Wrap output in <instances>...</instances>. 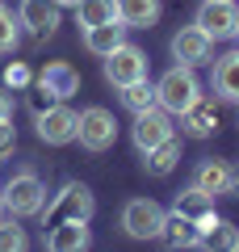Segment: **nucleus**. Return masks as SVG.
Masks as SVG:
<instances>
[{"label":"nucleus","mask_w":239,"mask_h":252,"mask_svg":"<svg viewBox=\"0 0 239 252\" xmlns=\"http://www.w3.org/2000/svg\"><path fill=\"white\" fill-rule=\"evenodd\" d=\"M210 55H214V38L206 34L197 21L185 26L177 38H172V59L185 63V67H202V63H210Z\"/></svg>","instance_id":"10"},{"label":"nucleus","mask_w":239,"mask_h":252,"mask_svg":"<svg viewBox=\"0 0 239 252\" xmlns=\"http://www.w3.org/2000/svg\"><path fill=\"white\" fill-rule=\"evenodd\" d=\"M114 4H118V21L126 30H151L164 13L159 0H114Z\"/></svg>","instance_id":"17"},{"label":"nucleus","mask_w":239,"mask_h":252,"mask_svg":"<svg viewBox=\"0 0 239 252\" xmlns=\"http://www.w3.org/2000/svg\"><path fill=\"white\" fill-rule=\"evenodd\" d=\"M180 118V135H189V139H210L214 130H218V114H214V105L206 97H197L193 105L185 109V114H177Z\"/></svg>","instance_id":"14"},{"label":"nucleus","mask_w":239,"mask_h":252,"mask_svg":"<svg viewBox=\"0 0 239 252\" xmlns=\"http://www.w3.org/2000/svg\"><path fill=\"white\" fill-rule=\"evenodd\" d=\"M114 17H118V4H114V0H80V4H76V21L84 30L101 26V21H114Z\"/></svg>","instance_id":"21"},{"label":"nucleus","mask_w":239,"mask_h":252,"mask_svg":"<svg viewBox=\"0 0 239 252\" xmlns=\"http://www.w3.org/2000/svg\"><path fill=\"white\" fill-rule=\"evenodd\" d=\"M4 210L9 215H17V219H30V215H42V206H46V185H42V177L38 172H30V168H21V172H13L9 181H4Z\"/></svg>","instance_id":"2"},{"label":"nucleus","mask_w":239,"mask_h":252,"mask_svg":"<svg viewBox=\"0 0 239 252\" xmlns=\"http://www.w3.org/2000/svg\"><path fill=\"white\" fill-rule=\"evenodd\" d=\"M227 172H231V164L227 160H202L197 164V172H193V185L202 189V193H210V198H222L227 193Z\"/></svg>","instance_id":"20"},{"label":"nucleus","mask_w":239,"mask_h":252,"mask_svg":"<svg viewBox=\"0 0 239 252\" xmlns=\"http://www.w3.org/2000/svg\"><path fill=\"white\" fill-rule=\"evenodd\" d=\"M92 244L89 219H63V223L46 227V248L51 252H84Z\"/></svg>","instance_id":"13"},{"label":"nucleus","mask_w":239,"mask_h":252,"mask_svg":"<svg viewBox=\"0 0 239 252\" xmlns=\"http://www.w3.org/2000/svg\"><path fill=\"white\" fill-rule=\"evenodd\" d=\"M0 215H4V193H0Z\"/></svg>","instance_id":"32"},{"label":"nucleus","mask_w":239,"mask_h":252,"mask_svg":"<svg viewBox=\"0 0 239 252\" xmlns=\"http://www.w3.org/2000/svg\"><path fill=\"white\" fill-rule=\"evenodd\" d=\"M197 97H202V80H197V72H193V67H185V63L168 67V72L155 80V105L168 109L172 118L185 114Z\"/></svg>","instance_id":"1"},{"label":"nucleus","mask_w":239,"mask_h":252,"mask_svg":"<svg viewBox=\"0 0 239 252\" xmlns=\"http://www.w3.org/2000/svg\"><path fill=\"white\" fill-rule=\"evenodd\" d=\"M159 227H164V206L151 198H130L122 206V231L130 240H159Z\"/></svg>","instance_id":"6"},{"label":"nucleus","mask_w":239,"mask_h":252,"mask_svg":"<svg viewBox=\"0 0 239 252\" xmlns=\"http://www.w3.org/2000/svg\"><path fill=\"white\" fill-rule=\"evenodd\" d=\"M147 76H151V59H147V51H139V46L122 42V46H114V51L105 55V80L114 84V89L134 84V80H147Z\"/></svg>","instance_id":"4"},{"label":"nucleus","mask_w":239,"mask_h":252,"mask_svg":"<svg viewBox=\"0 0 239 252\" xmlns=\"http://www.w3.org/2000/svg\"><path fill=\"white\" fill-rule=\"evenodd\" d=\"M30 80H34V76H30V67L26 63H9V67H4V89H30Z\"/></svg>","instance_id":"27"},{"label":"nucleus","mask_w":239,"mask_h":252,"mask_svg":"<svg viewBox=\"0 0 239 252\" xmlns=\"http://www.w3.org/2000/svg\"><path fill=\"white\" fill-rule=\"evenodd\" d=\"M92 210H97L92 189L84 185V181H67V185L42 206V223L55 227V223H63V219H92Z\"/></svg>","instance_id":"3"},{"label":"nucleus","mask_w":239,"mask_h":252,"mask_svg":"<svg viewBox=\"0 0 239 252\" xmlns=\"http://www.w3.org/2000/svg\"><path fill=\"white\" fill-rule=\"evenodd\" d=\"M55 4H59V9H76L80 0H55Z\"/></svg>","instance_id":"31"},{"label":"nucleus","mask_w":239,"mask_h":252,"mask_svg":"<svg viewBox=\"0 0 239 252\" xmlns=\"http://www.w3.org/2000/svg\"><path fill=\"white\" fill-rule=\"evenodd\" d=\"M177 164H180V139L177 135H168L164 143H155L151 152H143V168H147L151 177H168Z\"/></svg>","instance_id":"19"},{"label":"nucleus","mask_w":239,"mask_h":252,"mask_svg":"<svg viewBox=\"0 0 239 252\" xmlns=\"http://www.w3.org/2000/svg\"><path fill=\"white\" fill-rule=\"evenodd\" d=\"M227 193L239 198V164H231V172H227Z\"/></svg>","instance_id":"30"},{"label":"nucleus","mask_w":239,"mask_h":252,"mask_svg":"<svg viewBox=\"0 0 239 252\" xmlns=\"http://www.w3.org/2000/svg\"><path fill=\"white\" fill-rule=\"evenodd\" d=\"M34 126H38V139H42V143L63 147V143H76L80 114L71 105H63V101H55V105H46L42 114H34Z\"/></svg>","instance_id":"5"},{"label":"nucleus","mask_w":239,"mask_h":252,"mask_svg":"<svg viewBox=\"0 0 239 252\" xmlns=\"http://www.w3.org/2000/svg\"><path fill=\"white\" fill-rule=\"evenodd\" d=\"M0 118H13V89L0 84Z\"/></svg>","instance_id":"29"},{"label":"nucleus","mask_w":239,"mask_h":252,"mask_svg":"<svg viewBox=\"0 0 239 252\" xmlns=\"http://www.w3.org/2000/svg\"><path fill=\"white\" fill-rule=\"evenodd\" d=\"M126 42V26L122 21H101V26H89L84 30V46H89L92 55H97V59H105L109 51H114V46H122Z\"/></svg>","instance_id":"18"},{"label":"nucleus","mask_w":239,"mask_h":252,"mask_svg":"<svg viewBox=\"0 0 239 252\" xmlns=\"http://www.w3.org/2000/svg\"><path fill=\"white\" fill-rule=\"evenodd\" d=\"M197 248H227V252H235V248H239V231L227 223V219H218V223L202 235V244H197Z\"/></svg>","instance_id":"25"},{"label":"nucleus","mask_w":239,"mask_h":252,"mask_svg":"<svg viewBox=\"0 0 239 252\" xmlns=\"http://www.w3.org/2000/svg\"><path fill=\"white\" fill-rule=\"evenodd\" d=\"M17 21H21V30H30L34 38H51L55 30H59V4H55V0H21Z\"/></svg>","instance_id":"12"},{"label":"nucleus","mask_w":239,"mask_h":252,"mask_svg":"<svg viewBox=\"0 0 239 252\" xmlns=\"http://www.w3.org/2000/svg\"><path fill=\"white\" fill-rule=\"evenodd\" d=\"M235 38H239V30H235Z\"/></svg>","instance_id":"33"},{"label":"nucleus","mask_w":239,"mask_h":252,"mask_svg":"<svg viewBox=\"0 0 239 252\" xmlns=\"http://www.w3.org/2000/svg\"><path fill=\"white\" fill-rule=\"evenodd\" d=\"M159 240L168 244V248H197V223L172 206V210H164V227H159Z\"/></svg>","instance_id":"15"},{"label":"nucleus","mask_w":239,"mask_h":252,"mask_svg":"<svg viewBox=\"0 0 239 252\" xmlns=\"http://www.w3.org/2000/svg\"><path fill=\"white\" fill-rule=\"evenodd\" d=\"M122 105L130 109V114L155 105V84H151V76L147 80H134V84H122Z\"/></svg>","instance_id":"22"},{"label":"nucleus","mask_w":239,"mask_h":252,"mask_svg":"<svg viewBox=\"0 0 239 252\" xmlns=\"http://www.w3.org/2000/svg\"><path fill=\"white\" fill-rule=\"evenodd\" d=\"M34 84H38V89H46L55 101H67V97H76V93H80V72L71 67L67 59H51L42 72L34 76Z\"/></svg>","instance_id":"11"},{"label":"nucleus","mask_w":239,"mask_h":252,"mask_svg":"<svg viewBox=\"0 0 239 252\" xmlns=\"http://www.w3.org/2000/svg\"><path fill=\"white\" fill-rule=\"evenodd\" d=\"M21 46V21L9 4H0V55H13Z\"/></svg>","instance_id":"24"},{"label":"nucleus","mask_w":239,"mask_h":252,"mask_svg":"<svg viewBox=\"0 0 239 252\" xmlns=\"http://www.w3.org/2000/svg\"><path fill=\"white\" fill-rule=\"evenodd\" d=\"M172 206H177L180 215H189V219H202L206 210H214V198H210V193H202L197 185H189L185 193H177V202H172Z\"/></svg>","instance_id":"23"},{"label":"nucleus","mask_w":239,"mask_h":252,"mask_svg":"<svg viewBox=\"0 0 239 252\" xmlns=\"http://www.w3.org/2000/svg\"><path fill=\"white\" fill-rule=\"evenodd\" d=\"M13 152H17V126L13 118H0V160H9Z\"/></svg>","instance_id":"28"},{"label":"nucleus","mask_w":239,"mask_h":252,"mask_svg":"<svg viewBox=\"0 0 239 252\" xmlns=\"http://www.w3.org/2000/svg\"><path fill=\"white\" fill-rule=\"evenodd\" d=\"M197 26L218 42V38H235L239 30V4L235 0H202V9H197Z\"/></svg>","instance_id":"9"},{"label":"nucleus","mask_w":239,"mask_h":252,"mask_svg":"<svg viewBox=\"0 0 239 252\" xmlns=\"http://www.w3.org/2000/svg\"><path fill=\"white\" fill-rule=\"evenodd\" d=\"M168 135H177V126H172V114H168V109L151 105V109H139V114H134L130 139H134V147H139V152H151V147L164 143Z\"/></svg>","instance_id":"8"},{"label":"nucleus","mask_w":239,"mask_h":252,"mask_svg":"<svg viewBox=\"0 0 239 252\" xmlns=\"http://www.w3.org/2000/svg\"><path fill=\"white\" fill-rule=\"evenodd\" d=\"M210 89H214L218 101H235V105H239V51H227L218 63H214Z\"/></svg>","instance_id":"16"},{"label":"nucleus","mask_w":239,"mask_h":252,"mask_svg":"<svg viewBox=\"0 0 239 252\" xmlns=\"http://www.w3.org/2000/svg\"><path fill=\"white\" fill-rule=\"evenodd\" d=\"M26 244L30 240H26V231L17 227V215H13V219L0 215V252H21Z\"/></svg>","instance_id":"26"},{"label":"nucleus","mask_w":239,"mask_h":252,"mask_svg":"<svg viewBox=\"0 0 239 252\" xmlns=\"http://www.w3.org/2000/svg\"><path fill=\"white\" fill-rule=\"evenodd\" d=\"M80 147H89V152H109L118 143V122L105 105H89L80 114Z\"/></svg>","instance_id":"7"}]
</instances>
